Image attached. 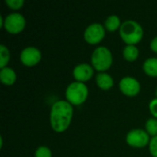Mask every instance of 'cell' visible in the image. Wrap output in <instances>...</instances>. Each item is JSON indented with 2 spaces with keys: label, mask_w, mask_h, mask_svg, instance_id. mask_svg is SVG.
<instances>
[{
  "label": "cell",
  "mask_w": 157,
  "mask_h": 157,
  "mask_svg": "<svg viewBox=\"0 0 157 157\" xmlns=\"http://www.w3.org/2000/svg\"><path fill=\"white\" fill-rule=\"evenodd\" d=\"M10 60V52L9 49L4 45L0 44V68L6 67L7 63H9Z\"/></svg>",
  "instance_id": "obj_16"
},
{
  "label": "cell",
  "mask_w": 157,
  "mask_h": 157,
  "mask_svg": "<svg viewBox=\"0 0 157 157\" xmlns=\"http://www.w3.org/2000/svg\"><path fill=\"white\" fill-rule=\"evenodd\" d=\"M119 30L121 38L127 45H135L144 37L143 27L140 23L132 19H127L122 22Z\"/></svg>",
  "instance_id": "obj_2"
},
{
  "label": "cell",
  "mask_w": 157,
  "mask_h": 157,
  "mask_svg": "<svg viewBox=\"0 0 157 157\" xmlns=\"http://www.w3.org/2000/svg\"><path fill=\"white\" fill-rule=\"evenodd\" d=\"M26 27L25 17L17 12H13L6 15L4 18L3 28L11 34H17L21 32Z\"/></svg>",
  "instance_id": "obj_5"
},
{
  "label": "cell",
  "mask_w": 157,
  "mask_h": 157,
  "mask_svg": "<svg viewBox=\"0 0 157 157\" xmlns=\"http://www.w3.org/2000/svg\"><path fill=\"white\" fill-rule=\"evenodd\" d=\"M88 97V87L86 83L75 81L68 85L65 90L66 100L73 106L83 104Z\"/></svg>",
  "instance_id": "obj_3"
},
{
  "label": "cell",
  "mask_w": 157,
  "mask_h": 157,
  "mask_svg": "<svg viewBox=\"0 0 157 157\" xmlns=\"http://www.w3.org/2000/svg\"><path fill=\"white\" fill-rule=\"evenodd\" d=\"M140 54L139 49L136 45H126L122 51L124 59L128 62H134L138 59Z\"/></svg>",
  "instance_id": "obj_14"
},
{
  "label": "cell",
  "mask_w": 157,
  "mask_h": 157,
  "mask_svg": "<svg viewBox=\"0 0 157 157\" xmlns=\"http://www.w3.org/2000/svg\"><path fill=\"white\" fill-rule=\"evenodd\" d=\"M74 115L73 105L67 100L55 101L50 112V124L56 132H63L71 124Z\"/></svg>",
  "instance_id": "obj_1"
},
{
  "label": "cell",
  "mask_w": 157,
  "mask_h": 157,
  "mask_svg": "<svg viewBox=\"0 0 157 157\" xmlns=\"http://www.w3.org/2000/svg\"><path fill=\"white\" fill-rule=\"evenodd\" d=\"M94 70L95 69L92 66V64H89L87 63H78L77 65L75 66L73 70V75L76 81L86 83L93 76Z\"/></svg>",
  "instance_id": "obj_10"
},
{
  "label": "cell",
  "mask_w": 157,
  "mask_h": 157,
  "mask_svg": "<svg viewBox=\"0 0 157 157\" xmlns=\"http://www.w3.org/2000/svg\"><path fill=\"white\" fill-rule=\"evenodd\" d=\"M34 156L35 157H52V150L44 145L39 146L35 153H34Z\"/></svg>",
  "instance_id": "obj_18"
},
{
  "label": "cell",
  "mask_w": 157,
  "mask_h": 157,
  "mask_svg": "<svg viewBox=\"0 0 157 157\" xmlns=\"http://www.w3.org/2000/svg\"><path fill=\"white\" fill-rule=\"evenodd\" d=\"M41 56L42 54L40 49L34 46H28L20 52L19 59L24 65L31 67L40 63Z\"/></svg>",
  "instance_id": "obj_8"
},
{
  "label": "cell",
  "mask_w": 157,
  "mask_h": 157,
  "mask_svg": "<svg viewBox=\"0 0 157 157\" xmlns=\"http://www.w3.org/2000/svg\"><path fill=\"white\" fill-rule=\"evenodd\" d=\"M5 2L11 9H14V10L20 9L25 3L24 0H6Z\"/></svg>",
  "instance_id": "obj_19"
},
{
  "label": "cell",
  "mask_w": 157,
  "mask_h": 157,
  "mask_svg": "<svg viewBox=\"0 0 157 157\" xmlns=\"http://www.w3.org/2000/svg\"><path fill=\"white\" fill-rule=\"evenodd\" d=\"M96 83L102 90H109L114 86V79L107 72H98L96 75Z\"/></svg>",
  "instance_id": "obj_11"
},
{
  "label": "cell",
  "mask_w": 157,
  "mask_h": 157,
  "mask_svg": "<svg viewBox=\"0 0 157 157\" xmlns=\"http://www.w3.org/2000/svg\"><path fill=\"white\" fill-rule=\"evenodd\" d=\"M0 80L4 85L11 86L15 84L17 80L16 71L11 67H4L0 70Z\"/></svg>",
  "instance_id": "obj_12"
},
{
  "label": "cell",
  "mask_w": 157,
  "mask_h": 157,
  "mask_svg": "<svg viewBox=\"0 0 157 157\" xmlns=\"http://www.w3.org/2000/svg\"><path fill=\"white\" fill-rule=\"evenodd\" d=\"M150 141V135L143 129L131 130L126 135V143L134 148H144L149 144Z\"/></svg>",
  "instance_id": "obj_6"
},
{
  "label": "cell",
  "mask_w": 157,
  "mask_h": 157,
  "mask_svg": "<svg viewBox=\"0 0 157 157\" xmlns=\"http://www.w3.org/2000/svg\"><path fill=\"white\" fill-rule=\"evenodd\" d=\"M143 69L150 76L157 77V57H150L144 62Z\"/></svg>",
  "instance_id": "obj_13"
},
{
  "label": "cell",
  "mask_w": 157,
  "mask_h": 157,
  "mask_svg": "<svg viewBox=\"0 0 157 157\" xmlns=\"http://www.w3.org/2000/svg\"><path fill=\"white\" fill-rule=\"evenodd\" d=\"M145 131L148 132L149 135L152 137L157 135V119L156 118H150L145 122Z\"/></svg>",
  "instance_id": "obj_17"
},
{
  "label": "cell",
  "mask_w": 157,
  "mask_h": 157,
  "mask_svg": "<svg viewBox=\"0 0 157 157\" xmlns=\"http://www.w3.org/2000/svg\"><path fill=\"white\" fill-rule=\"evenodd\" d=\"M150 47H151V49H152L153 52H157V36H155V37L151 40Z\"/></svg>",
  "instance_id": "obj_22"
},
{
  "label": "cell",
  "mask_w": 157,
  "mask_h": 157,
  "mask_svg": "<svg viewBox=\"0 0 157 157\" xmlns=\"http://www.w3.org/2000/svg\"><path fill=\"white\" fill-rule=\"evenodd\" d=\"M155 96H156V98H157V87H156V89H155Z\"/></svg>",
  "instance_id": "obj_23"
},
{
  "label": "cell",
  "mask_w": 157,
  "mask_h": 157,
  "mask_svg": "<svg viewBox=\"0 0 157 157\" xmlns=\"http://www.w3.org/2000/svg\"><path fill=\"white\" fill-rule=\"evenodd\" d=\"M149 150L154 157H157V135L151 138L149 143Z\"/></svg>",
  "instance_id": "obj_20"
},
{
  "label": "cell",
  "mask_w": 157,
  "mask_h": 157,
  "mask_svg": "<svg viewBox=\"0 0 157 157\" xmlns=\"http://www.w3.org/2000/svg\"><path fill=\"white\" fill-rule=\"evenodd\" d=\"M121 24L122 22L121 21V18L117 15L113 14L106 18L104 22V27L109 31H116L117 29H120Z\"/></svg>",
  "instance_id": "obj_15"
},
{
  "label": "cell",
  "mask_w": 157,
  "mask_h": 157,
  "mask_svg": "<svg viewBox=\"0 0 157 157\" xmlns=\"http://www.w3.org/2000/svg\"><path fill=\"white\" fill-rule=\"evenodd\" d=\"M106 29L103 24L99 22H94L89 24L85 31H84V38L86 41L89 44H97L99 43L105 37Z\"/></svg>",
  "instance_id": "obj_7"
},
{
  "label": "cell",
  "mask_w": 157,
  "mask_h": 157,
  "mask_svg": "<svg viewBox=\"0 0 157 157\" xmlns=\"http://www.w3.org/2000/svg\"><path fill=\"white\" fill-rule=\"evenodd\" d=\"M149 109L154 118L157 119V98L152 99L149 103Z\"/></svg>",
  "instance_id": "obj_21"
},
{
  "label": "cell",
  "mask_w": 157,
  "mask_h": 157,
  "mask_svg": "<svg viewBox=\"0 0 157 157\" xmlns=\"http://www.w3.org/2000/svg\"><path fill=\"white\" fill-rule=\"evenodd\" d=\"M113 63V56L110 50L106 46L97 47L91 55V64L98 72H105Z\"/></svg>",
  "instance_id": "obj_4"
},
{
  "label": "cell",
  "mask_w": 157,
  "mask_h": 157,
  "mask_svg": "<svg viewBox=\"0 0 157 157\" xmlns=\"http://www.w3.org/2000/svg\"><path fill=\"white\" fill-rule=\"evenodd\" d=\"M119 87L125 96L134 97L139 94L141 90V84L133 76H124L121 79Z\"/></svg>",
  "instance_id": "obj_9"
}]
</instances>
